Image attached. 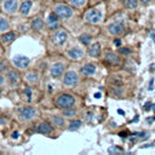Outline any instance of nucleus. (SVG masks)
<instances>
[{"label": "nucleus", "instance_id": "nucleus-1", "mask_svg": "<svg viewBox=\"0 0 155 155\" xmlns=\"http://www.w3.org/2000/svg\"><path fill=\"white\" fill-rule=\"evenodd\" d=\"M75 97L70 93H59L54 98V105L57 108H68V107H74L75 104Z\"/></svg>", "mask_w": 155, "mask_h": 155}, {"label": "nucleus", "instance_id": "nucleus-28", "mask_svg": "<svg viewBox=\"0 0 155 155\" xmlns=\"http://www.w3.org/2000/svg\"><path fill=\"white\" fill-rule=\"evenodd\" d=\"M71 7H82L86 4V0H68Z\"/></svg>", "mask_w": 155, "mask_h": 155}, {"label": "nucleus", "instance_id": "nucleus-8", "mask_svg": "<svg viewBox=\"0 0 155 155\" xmlns=\"http://www.w3.org/2000/svg\"><path fill=\"white\" fill-rule=\"evenodd\" d=\"M34 131L36 133H40V134L51 136V134H53V126L47 121H41L34 126Z\"/></svg>", "mask_w": 155, "mask_h": 155}, {"label": "nucleus", "instance_id": "nucleus-43", "mask_svg": "<svg viewBox=\"0 0 155 155\" xmlns=\"http://www.w3.org/2000/svg\"><path fill=\"white\" fill-rule=\"evenodd\" d=\"M140 1H142V2H143V4H148V2H149V1H150V0H140Z\"/></svg>", "mask_w": 155, "mask_h": 155}, {"label": "nucleus", "instance_id": "nucleus-40", "mask_svg": "<svg viewBox=\"0 0 155 155\" xmlns=\"http://www.w3.org/2000/svg\"><path fill=\"white\" fill-rule=\"evenodd\" d=\"M150 38L153 39V41H154V44H155V33L153 31V33H150Z\"/></svg>", "mask_w": 155, "mask_h": 155}, {"label": "nucleus", "instance_id": "nucleus-36", "mask_svg": "<svg viewBox=\"0 0 155 155\" xmlns=\"http://www.w3.org/2000/svg\"><path fill=\"white\" fill-rule=\"evenodd\" d=\"M150 109H151V104H150L149 102H148V103H145V105H144V110H147V111H148V110H150Z\"/></svg>", "mask_w": 155, "mask_h": 155}, {"label": "nucleus", "instance_id": "nucleus-7", "mask_svg": "<svg viewBox=\"0 0 155 155\" xmlns=\"http://www.w3.org/2000/svg\"><path fill=\"white\" fill-rule=\"evenodd\" d=\"M12 63L16 68H18L21 70H25L30 64V58L24 54H17L12 58Z\"/></svg>", "mask_w": 155, "mask_h": 155}, {"label": "nucleus", "instance_id": "nucleus-5", "mask_svg": "<svg viewBox=\"0 0 155 155\" xmlns=\"http://www.w3.org/2000/svg\"><path fill=\"white\" fill-rule=\"evenodd\" d=\"M80 81V78L78 75V73L73 71V70H69V71H65L63 74V78H62V82L65 87H74L79 84Z\"/></svg>", "mask_w": 155, "mask_h": 155}, {"label": "nucleus", "instance_id": "nucleus-16", "mask_svg": "<svg viewBox=\"0 0 155 155\" xmlns=\"http://www.w3.org/2000/svg\"><path fill=\"white\" fill-rule=\"evenodd\" d=\"M96 70H97V67L93 63H86L80 68V73L84 76H92L96 73Z\"/></svg>", "mask_w": 155, "mask_h": 155}, {"label": "nucleus", "instance_id": "nucleus-31", "mask_svg": "<svg viewBox=\"0 0 155 155\" xmlns=\"http://www.w3.org/2000/svg\"><path fill=\"white\" fill-rule=\"evenodd\" d=\"M108 153L109 154H116V153H122V149L115 147V145H111L109 149H108Z\"/></svg>", "mask_w": 155, "mask_h": 155}, {"label": "nucleus", "instance_id": "nucleus-30", "mask_svg": "<svg viewBox=\"0 0 155 155\" xmlns=\"http://www.w3.org/2000/svg\"><path fill=\"white\" fill-rule=\"evenodd\" d=\"M7 69H8L7 63H6L5 61L0 59V73H6V71H7Z\"/></svg>", "mask_w": 155, "mask_h": 155}, {"label": "nucleus", "instance_id": "nucleus-38", "mask_svg": "<svg viewBox=\"0 0 155 155\" xmlns=\"http://www.w3.org/2000/svg\"><path fill=\"white\" fill-rule=\"evenodd\" d=\"M114 45L115 46H121V40L120 39H115L114 40Z\"/></svg>", "mask_w": 155, "mask_h": 155}, {"label": "nucleus", "instance_id": "nucleus-34", "mask_svg": "<svg viewBox=\"0 0 155 155\" xmlns=\"http://www.w3.org/2000/svg\"><path fill=\"white\" fill-rule=\"evenodd\" d=\"M11 137H12L13 139H17V138L19 137V132H18V131H15V132L12 133V136H11Z\"/></svg>", "mask_w": 155, "mask_h": 155}, {"label": "nucleus", "instance_id": "nucleus-6", "mask_svg": "<svg viewBox=\"0 0 155 155\" xmlns=\"http://www.w3.org/2000/svg\"><path fill=\"white\" fill-rule=\"evenodd\" d=\"M51 40H52V42H53L56 46H62V45H64V44L67 42V40H68V33H67L65 30H62V29L58 28V29H56L54 33L52 34Z\"/></svg>", "mask_w": 155, "mask_h": 155}, {"label": "nucleus", "instance_id": "nucleus-37", "mask_svg": "<svg viewBox=\"0 0 155 155\" xmlns=\"http://www.w3.org/2000/svg\"><path fill=\"white\" fill-rule=\"evenodd\" d=\"M85 119H86V121H88V122H90V121H91V119H92V114H91V113L86 114V115H85Z\"/></svg>", "mask_w": 155, "mask_h": 155}, {"label": "nucleus", "instance_id": "nucleus-3", "mask_svg": "<svg viewBox=\"0 0 155 155\" xmlns=\"http://www.w3.org/2000/svg\"><path fill=\"white\" fill-rule=\"evenodd\" d=\"M53 11L54 13L61 18V19H68L73 16V8L70 5H67V4H62V2H58L54 5L53 7Z\"/></svg>", "mask_w": 155, "mask_h": 155}, {"label": "nucleus", "instance_id": "nucleus-27", "mask_svg": "<svg viewBox=\"0 0 155 155\" xmlns=\"http://www.w3.org/2000/svg\"><path fill=\"white\" fill-rule=\"evenodd\" d=\"M122 4L128 10H133V8H136L138 6V1L137 0H122Z\"/></svg>", "mask_w": 155, "mask_h": 155}, {"label": "nucleus", "instance_id": "nucleus-39", "mask_svg": "<svg viewBox=\"0 0 155 155\" xmlns=\"http://www.w3.org/2000/svg\"><path fill=\"white\" fill-rule=\"evenodd\" d=\"M93 97H94V98H101V92H96V93L93 94Z\"/></svg>", "mask_w": 155, "mask_h": 155}, {"label": "nucleus", "instance_id": "nucleus-46", "mask_svg": "<svg viewBox=\"0 0 155 155\" xmlns=\"http://www.w3.org/2000/svg\"><path fill=\"white\" fill-rule=\"evenodd\" d=\"M151 145H155V140H154V142H153V144H151Z\"/></svg>", "mask_w": 155, "mask_h": 155}, {"label": "nucleus", "instance_id": "nucleus-47", "mask_svg": "<svg viewBox=\"0 0 155 155\" xmlns=\"http://www.w3.org/2000/svg\"><path fill=\"white\" fill-rule=\"evenodd\" d=\"M2 1H4V0H0V4H1V2H2Z\"/></svg>", "mask_w": 155, "mask_h": 155}, {"label": "nucleus", "instance_id": "nucleus-15", "mask_svg": "<svg viewBox=\"0 0 155 155\" xmlns=\"http://www.w3.org/2000/svg\"><path fill=\"white\" fill-rule=\"evenodd\" d=\"M15 40H16V33L12 30H7L5 33H1V35H0V41L4 45H10Z\"/></svg>", "mask_w": 155, "mask_h": 155}, {"label": "nucleus", "instance_id": "nucleus-2", "mask_svg": "<svg viewBox=\"0 0 155 155\" xmlns=\"http://www.w3.org/2000/svg\"><path fill=\"white\" fill-rule=\"evenodd\" d=\"M102 18H103V12L97 7L87 10L85 12V15H84L85 22H87L90 24H97V23H99L102 21Z\"/></svg>", "mask_w": 155, "mask_h": 155}, {"label": "nucleus", "instance_id": "nucleus-18", "mask_svg": "<svg viewBox=\"0 0 155 155\" xmlns=\"http://www.w3.org/2000/svg\"><path fill=\"white\" fill-rule=\"evenodd\" d=\"M104 61H105V63H108L110 65H117V64H120L121 58L114 52H108L104 56Z\"/></svg>", "mask_w": 155, "mask_h": 155}, {"label": "nucleus", "instance_id": "nucleus-11", "mask_svg": "<svg viewBox=\"0 0 155 155\" xmlns=\"http://www.w3.org/2000/svg\"><path fill=\"white\" fill-rule=\"evenodd\" d=\"M64 68H65L64 64L61 63V62L53 63V64L51 65V68H50V74H51V76H52L53 79H58V78L63 76V74H64Z\"/></svg>", "mask_w": 155, "mask_h": 155}, {"label": "nucleus", "instance_id": "nucleus-4", "mask_svg": "<svg viewBox=\"0 0 155 155\" xmlns=\"http://www.w3.org/2000/svg\"><path fill=\"white\" fill-rule=\"evenodd\" d=\"M17 113H18V119L21 121H31L36 117V114H38L36 109L33 107H29V105L19 108L17 110Z\"/></svg>", "mask_w": 155, "mask_h": 155}, {"label": "nucleus", "instance_id": "nucleus-10", "mask_svg": "<svg viewBox=\"0 0 155 155\" xmlns=\"http://www.w3.org/2000/svg\"><path fill=\"white\" fill-rule=\"evenodd\" d=\"M5 79H6V81H7L8 85L13 86V85L18 84V81L21 79V74H19V71L17 69H7Z\"/></svg>", "mask_w": 155, "mask_h": 155}, {"label": "nucleus", "instance_id": "nucleus-19", "mask_svg": "<svg viewBox=\"0 0 155 155\" xmlns=\"http://www.w3.org/2000/svg\"><path fill=\"white\" fill-rule=\"evenodd\" d=\"M44 25H45V23H44V19L41 17H35L30 22V27L34 31H41L44 29Z\"/></svg>", "mask_w": 155, "mask_h": 155}, {"label": "nucleus", "instance_id": "nucleus-22", "mask_svg": "<svg viewBox=\"0 0 155 155\" xmlns=\"http://www.w3.org/2000/svg\"><path fill=\"white\" fill-rule=\"evenodd\" d=\"M51 122H52V125H53L54 127H57V128H63V127L65 126V120H64V117L61 116V115H53V116L51 117Z\"/></svg>", "mask_w": 155, "mask_h": 155}, {"label": "nucleus", "instance_id": "nucleus-17", "mask_svg": "<svg viewBox=\"0 0 155 155\" xmlns=\"http://www.w3.org/2000/svg\"><path fill=\"white\" fill-rule=\"evenodd\" d=\"M24 79L28 84H38L40 81V74L36 70H29L25 73Z\"/></svg>", "mask_w": 155, "mask_h": 155}, {"label": "nucleus", "instance_id": "nucleus-13", "mask_svg": "<svg viewBox=\"0 0 155 155\" xmlns=\"http://www.w3.org/2000/svg\"><path fill=\"white\" fill-rule=\"evenodd\" d=\"M108 30L111 35H121L125 33V24L122 22H113L108 25Z\"/></svg>", "mask_w": 155, "mask_h": 155}, {"label": "nucleus", "instance_id": "nucleus-44", "mask_svg": "<svg viewBox=\"0 0 155 155\" xmlns=\"http://www.w3.org/2000/svg\"><path fill=\"white\" fill-rule=\"evenodd\" d=\"M0 124H5V120L2 117H0Z\"/></svg>", "mask_w": 155, "mask_h": 155}, {"label": "nucleus", "instance_id": "nucleus-32", "mask_svg": "<svg viewBox=\"0 0 155 155\" xmlns=\"http://www.w3.org/2000/svg\"><path fill=\"white\" fill-rule=\"evenodd\" d=\"M119 52H120L121 54H130V53H131V50H130L128 47H120V48H119Z\"/></svg>", "mask_w": 155, "mask_h": 155}, {"label": "nucleus", "instance_id": "nucleus-24", "mask_svg": "<svg viewBox=\"0 0 155 155\" xmlns=\"http://www.w3.org/2000/svg\"><path fill=\"white\" fill-rule=\"evenodd\" d=\"M78 39H79V41H80L84 46H90V45H91V42H92V35L86 34V33L80 34Z\"/></svg>", "mask_w": 155, "mask_h": 155}, {"label": "nucleus", "instance_id": "nucleus-41", "mask_svg": "<svg viewBox=\"0 0 155 155\" xmlns=\"http://www.w3.org/2000/svg\"><path fill=\"white\" fill-rule=\"evenodd\" d=\"M127 136V132H120V137H122V138H125Z\"/></svg>", "mask_w": 155, "mask_h": 155}, {"label": "nucleus", "instance_id": "nucleus-26", "mask_svg": "<svg viewBox=\"0 0 155 155\" xmlns=\"http://www.w3.org/2000/svg\"><path fill=\"white\" fill-rule=\"evenodd\" d=\"M7 30H10V22L4 16H0V33H5Z\"/></svg>", "mask_w": 155, "mask_h": 155}, {"label": "nucleus", "instance_id": "nucleus-42", "mask_svg": "<svg viewBox=\"0 0 155 155\" xmlns=\"http://www.w3.org/2000/svg\"><path fill=\"white\" fill-rule=\"evenodd\" d=\"M117 113H119V114H121V115H125V111H124V110H121V109H117Z\"/></svg>", "mask_w": 155, "mask_h": 155}, {"label": "nucleus", "instance_id": "nucleus-23", "mask_svg": "<svg viewBox=\"0 0 155 155\" xmlns=\"http://www.w3.org/2000/svg\"><path fill=\"white\" fill-rule=\"evenodd\" d=\"M82 126V121L79 119H73L68 124V131H78Z\"/></svg>", "mask_w": 155, "mask_h": 155}, {"label": "nucleus", "instance_id": "nucleus-45", "mask_svg": "<svg viewBox=\"0 0 155 155\" xmlns=\"http://www.w3.org/2000/svg\"><path fill=\"white\" fill-rule=\"evenodd\" d=\"M54 1H57V2H62V1H65V0H54Z\"/></svg>", "mask_w": 155, "mask_h": 155}, {"label": "nucleus", "instance_id": "nucleus-29", "mask_svg": "<svg viewBox=\"0 0 155 155\" xmlns=\"http://www.w3.org/2000/svg\"><path fill=\"white\" fill-rule=\"evenodd\" d=\"M23 93H24V96H25L27 101L30 103V102H31V99H33V92H31V87H30V86H27V87L23 90Z\"/></svg>", "mask_w": 155, "mask_h": 155}, {"label": "nucleus", "instance_id": "nucleus-25", "mask_svg": "<svg viewBox=\"0 0 155 155\" xmlns=\"http://www.w3.org/2000/svg\"><path fill=\"white\" fill-rule=\"evenodd\" d=\"M76 113H78V110H76L74 107L63 108V111H62L63 116H65V117H74V116L76 115Z\"/></svg>", "mask_w": 155, "mask_h": 155}, {"label": "nucleus", "instance_id": "nucleus-14", "mask_svg": "<svg viewBox=\"0 0 155 155\" xmlns=\"http://www.w3.org/2000/svg\"><path fill=\"white\" fill-rule=\"evenodd\" d=\"M67 56L71 61H80L84 57V51L78 46H74V47H71L67 51Z\"/></svg>", "mask_w": 155, "mask_h": 155}, {"label": "nucleus", "instance_id": "nucleus-21", "mask_svg": "<svg viewBox=\"0 0 155 155\" xmlns=\"http://www.w3.org/2000/svg\"><path fill=\"white\" fill-rule=\"evenodd\" d=\"M31 6H33V2L31 0H24L22 1L21 6H19V13L23 15V16H28L30 10H31Z\"/></svg>", "mask_w": 155, "mask_h": 155}, {"label": "nucleus", "instance_id": "nucleus-9", "mask_svg": "<svg viewBox=\"0 0 155 155\" xmlns=\"http://www.w3.org/2000/svg\"><path fill=\"white\" fill-rule=\"evenodd\" d=\"M61 18L54 13V11H51L48 15H47V18H46V25L50 30H56L61 27Z\"/></svg>", "mask_w": 155, "mask_h": 155}, {"label": "nucleus", "instance_id": "nucleus-33", "mask_svg": "<svg viewBox=\"0 0 155 155\" xmlns=\"http://www.w3.org/2000/svg\"><path fill=\"white\" fill-rule=\"evenodd\" d=\"M153 88H154V79H151V80H150V82H149V87H148V90H149V91H151Z\"/></svg>", "mask_w": 155, "mask_h": 155}, {"label": "nucleus", "instance_id": "nucleus-12", "mask_svg": "<svg viewBox=\"0 0 155 155\" xmlns=\"http://www.w3.org/2000/svg\"><path fill=\"white\" fill-rule=\"evenodd\" d=\"M2 10L7 15H15L18 10V1L17 0H4Z\"/></svg>", "mask_w": 155, "mask_h": 155}, {"label": "nucleus", "instance_id": "nucleus-35", "mask_svg": "<svg viewBox=\"0 0 155 155\" xmlns=\"http://www.w3.org/2000/svg\"><path fill=\"white\" fill-rule=\"evenodd\" d=\"M5 82V76L2 75V73H0V86H2Z\"/></svg>", "mask_w": 155, "mask_h": 155}, {"label": "nucleus", "instance_id": "nucleus-20", "mask_svg": "<svg viewBox=\"0 0 155 155\" xmlns=\"http://www.w3.org/2000/svg\"><path fill=\"white\" fill-rule=\"evenodd\" d=\"M101 51H102L101 45L98 42H94V44L88 46V51L87 52H88V56H91L93 58H98L101 56Z\"/></svg>", "mask_w": 155, "mask_h": 155}, {"label": "nucleus", "instance_id": "nucleus-48", "mask_svg": "<svg viewBox=\"0 0 155 155\" xmlns=\"http://www.w3.org/2000/svg\"><path fill=\"white\" fill-rule=\"evenodd\" d=\"M31 1H33V0H31Z\"/></svg>", "mask_w": 155, "mask_h": 155}]
</instances>
